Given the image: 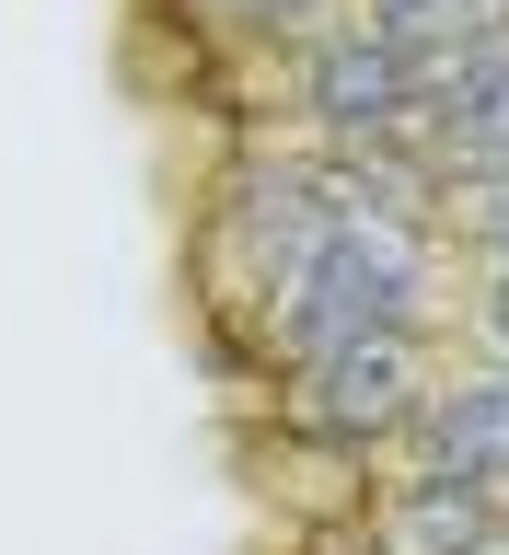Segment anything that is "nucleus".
Wrapping results in <instances>:
<instances>
[{"instance_id":"nucleus-10","label":"nucleus","mask_w":509,"mask_h":555,"mask_svg":"<svg viewBox=\"0 0 509 555\" xmlns=\"http://www.w3.org/2000/svg\"><path fill=\"white\" fill-rule=\"evenodd\" d=\"M486 243H498V267H509V185L486 197Z\"/></svg>"},{"instance_id":"nucleus-2","label":"nucleus","mask_w":509,"mask_h":555,"mask_svg":"<svg viewBox=\"0 0 509 555\" xmlns=\"http://www.w3.org/2000/svg\"><path fill=\"white\" fill-rule=\"evenodd\" d=\"M290 405H302V428H325V440H394V428H417V336H359V347H325V359H302V382H290Z\"/></svg>"},{"instance_id":"nucleus-9","label":"nucleus","mask_w":509,"mask_h":555,"mask_svg":"<svg viewBox=\"0 0 509 555\" xmlns=\"http://www.w3.org/2000/svg\"><path fill=\"white\" fill-rule=\"evenodd\" d=\"M325 0H208V24H243V35H278V24H313Z\"/></svg>"},{"instance_id":"nucleus-11","label":"nucleus","mask_w":509,"mask_h":555,"mask_svg":"<svg viewBox=\"0 0 509 555\" xmlns=\"http://www.w3.org/2000/svg\"><path fill=\"white\" fill-rule=\"evenodd\" d=\"M486 324H498V336H509V267H498V289H486Z\"/></svg>"},{"instance_id":"nucleus-5","label":"nucleus","mask_w":509,"mask_h":555,"mask_svg":"<svg viewBox=\"0 0 509 555\" xmlns=\"http://www.w3.org/2000/svg\"><path fill=\"white\" fill-rule=\"evenodd\" d=\"M429 128H441V151L463 173H509V35L441 59V81H429Z\"/></svg>"},{"instance_id":"nucleus-3","label":"nucleus","mask_w":509,"mask_h":555,"mask_svg":"<svg viewBox=\"0 0 509 555\" xmlns=\"http://www.w3.org/2000/svg\"><path fill=\"white\" fill-rule=\"evenodd\" d=\"M302 104L325 116V128H347V139H382V128H406L417 104H429V69H417L394 35L347 24V35H325V47H313Z\"/></svg>"},{"instance_id":"nucleus-1","label":"nucleus","mask_w":509,"mask_h":555,"mask_svg":"<svg viewBox=\"0 0 509 555\" xmlns=\"http://www.w3.org/2000/svg\"><path fill=\"white\" fill-rule=\"evenodd\" d=\"M417 312H429L417 243L382 232V220H336L302 255V278L278 289V336L302 359H325V347H359V336H417Z\"/></svg>"},{"instance_id":"nucleus-8","label":"nucleus","mask_w":509,"mask_h":555,"mask_svg":"<svg viewBox=\"0 0 509 555\" xmlns=\"http://www.w3.org/2000/svg\"><path fill=\"white\" fill-rule=\"evenodd\" d=\"M371 35H394L406 59H463L498 35V0H371Z\"/></svg>"},{"instance_id":"nucleus-7","label":"nucleus","mask_w":509,"mask_h":555,"mask_svg":"<svg viewBox=\"0 0 509 555\" xmlns=\"http://www.w3.org/2000/svg\"><path fill=\"white\" fill-rule=\"evenodd\" d=\"M336 220H347V208L325 197L313 173H255V185H243V243L267 255V301L290 289V278H302V255L336 232Z\"/></svg>"},{"instance_id":"nucleus-6","label":"nucleus","mask_w":509,"mask_h":555,"mask_svg":"<svg viewBox=\"0 0 509 555\" xmlns=\"http://www.w3.org/2000/svg\"><path fill=\"white\" fill-rule=\"evenodd\" d=\"M486 544H498V520H486L475 486H451V475H406L371 509V555H486Z\"/></svg>"},{"instance_id":"nucleus-4","label":"nucleus","mask_w":509,"mask_h":555,"mask_svg":"<svg viewBox=\"0 0 509 555\" xmlns=\"http://www.w3.org/2000/svg\"><path fill=\"white\" fill-rule=\"evenodd\" d=\"M417 475H451V486H509V371H463L417 405Z\"/></svg>"}]
</instances>
